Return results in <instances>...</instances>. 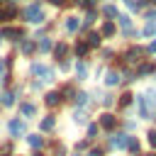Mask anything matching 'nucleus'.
Returning <instances> with one entry per match:
<instances>
[{
	"instance_id": "obj_1",
	"label": "nucleus",
	"mask_w": 156,
	"mask_h": 156,
	"mask_svg": "<svg viewBox=\"0 0 156 156\" xmlns=\"http://www.w3.org/2000/svg\"><path fill=\"white\" fill-rule=\"evenodd\" d=\"M24 20L32 22V24H39V22H44V10H41L37 2H32V5L24 10Z\"/></svg>"
},
{
	"instance_id": "obj_2",
	"label": "nucleus",
	"mask_w": 156,
	"mask_h": 156,
	"mask_svg": "<svg viewBox=\"0 0 156 156\" xmlns=\"http://www.w3.org/2000/svg\"><path fill=\"white\" fill-rule=\"evenodd\" d=\"M7 129H10V136L20 139V136L24 134V122H20L17 117H12V119H10V124H7Z\"/></svg>"
},
{
	"instance_id": "obj_3",
	"label": "nucleus",
	"mask_w": 156,
	"mask_h": 156,
	"mask_svg": "<svg viewBox=\"0 0 156 156\" xmlns=\"http://www.w3.org/2000/svg\"><path fill=\"white\" fill-rule=\"evenodd\" d=\"M34 76H44V80H54V71L49 68V66H44V63H34Z\"/></svg>"
},
{
	"instance_id": "obj_4",
	"label": "nucleus",
	"mask_w": 156,
	"mask_h": 156,
	"mask_svg": "<svg viewBox=\"0 0 156 156\" xmlns=\"http://www.w3.org/2000/svg\"><path fill=\"white\" fill-rule=\"evenodd\" d=\"M0 39H22V32L15 29V27H7V29L0 32Z\"/></svg>"
},
{
	"instance_id": "obj_5",
	"label": "nucleus",
	"mask_w": 156,
	"mask_h": 156,
	"mask_svg": "<svg viewBox=\"0 0 156 156\" xmlns=\"http://www.w3.org/2000/svg\"><path fill=\"white\" fill-rule=\"evenodd\" d=\"M100 124H102V129H115V124H117V119H115V115H110V112H105V115L100 117Z\"/></svg>"
},
{
	"instance_id": "obj_6",
	"label": "nucleus",
	"mask_w": 156,
	"mask_h": 156,
	"mask_svg": "<svg viewBox=\"0 0 156 156\" xmlns=\"http://www.w3.org/2000/svg\"><path fill=\"white\" fill-rule=\"evenodd\" d=\"M20 115H22V117H34V115H37V107H34L32 102H22V105H20Z\"/></svg>"
},
{
	"instance_id": "obj_7",
	"label": "nucleus",
	"mask_w": 156,
	"mask_h": 156,
	"mask_svg": "<svg viewBox=\"0 0 156 156\" xmlns=\"http://www.w3.org/2000/svg\"><path fill=\"white\" fill-rule=\"evenodd\" d=\"M127 141H129V136H127V134H117V136L112 139V146H115V149H124V146H127Z\"/></svg>"
},
{
	"instance_id": "obj_8",
	"label": "nucleus",
	"mask_w": 156,
	"mask_h": 156,
	"mask_svg": "<svg viewBox=\"0 0 156 156\" xmlns=\"http://www.w3.org/2000/svg\"><path fill=\"white\" fill-rule=\"evenodd\" d=\"M54 124H56V119H54V117L49 115V117H44V119H41L39 129H41V132H49V129H54Z\"/></svg>"
},
{
	"instance_id": "obj_9",
	"label": "nucleus",
	"mask_w": 156,
	"mask_h": 156,
	"mask_svg": "<svg viewBox=\"0 0 156 156\" xmlns=\"http://www.w3.org/2000/svg\"><path fill=\"white\" fill-rule=\"evenodd\" d=\"M78 27H80L78 17H66V29L68 32H78Z\"/></svg>"
},
{
	"instance_id": "obj_10",
	"label": "nucleus",
	"mask_w": 156,
	"mask_h": 156,
	"mask_svg": "<svg viewBox=\"0 0 156 156\" xmlns=\"http://www.w3.org/2000/svg\"><path fill=\"white\" fill-rule=\"evenodd\" d=\"M139 56H141V49H129V51H127V61H129V63H136Z\"/></svg>"
},
{
	"instance_id": "obj_11",
	"label": "nucleus",
	"mask_w": 156,
	"mask_h": 156,
	"mask_svg": "<svg viewBox=\"0 0 156 156\" xmlns=\"http://www.w3.org/2000/svg\"><path fill=\"white\" fill-rule=\"evenodd\" d=\"M58 102H61V95H58V93H49V95H46V105H49V107H56Z\"/></svg>"
},
{
	"instance_id": "obj_12",
	"label": "nucleus",
	"mask_w": 156,
	"mask_h": 156,
	"mask_svg": "<svg viewBox=\"0 0 156 156\" xmlns=\"http://www.w3.org/2000/svg\"><path fill=\"white\" fill-rule=\"evenodd\" d=\"M105 83H107V85H117V83H119V73H117V71H110L107 78H105Z\"/></svg>"
},
{
	"instance_id": "obj_13",
	"label": "nucleus",
	"mask_w": 156,
	"mask_h": 156,
	"mask_svg": "<svg viewBox=\"0 0 156 156\" xmlns=\"http://www.w3.org/2000/svg\"><path fill=\"white\" fill-rule=\"evenodd\" d=\"M27 141H29V144H32V146H34V149H39V146H41V144H44V136H39V134H32V136H29V139H27Z\"/></svg>"
},
{
	"instance_id": "obj_14",
	"label": "nucleus",
	"mask_w": 156,
	"mask_h": 156,
	"mask_svg": "<svg viewBox=\"0 0 156 156\" xmlns=\"http://www.w3.org/2000/svg\"><path fill=\"white\" fill-rule=\"evenodd\" d=\"M112 34H115V24L112 22H105L102 24V37H112Z\"/></svg>"
},
{
	"instance_id": "obj_15",
	"label": "nucleus",
	"mask_w": 156,
	"mask_h": 156,
	"mask_svg": "<svg viewBox=\"0 0 156 156\" xmlns=\"http://www.w3.org/2000/svg\"><path fill=\"white\" fill-rule=\"evenodd\" d=\"M88 49H90V46H88L85 41H78V44H76V54H78V56H85Z\"/></svg>"
},
{
	"instance_id": "obj_16",
	"label": "nucleus",
	"mask_w": 156,
	"mask_h": 156,
	"mask_svg": "<svg viewBox=\"0 0 156 156\" xmlns=\"http://www.w3.org/2000/svg\"><path fill=\"white\" fill-rule=\"evenodd\" d=\"M102 12H105L107 17H117V7H115V5H105V7H102Z\"/></svg>"
},
{
	"instance_id": "obj_17",
	"label": "nucleus",
	"mask_w": 156,
	"mask_h": 156,
	"mask_svg": "<svg viewBox=\"0 0 156 156\" xmlns=\"http://www.w3.org/2000/svg\"><path fill=\"white\" fill-rule=\"evenodd\" d=\"M32 51H34V41H29V39L22 41V54H32Z\"/></svg>"
},
{
	"instance_id": "obj_18",
	"label": "nucleus",
	"mask_w": 156,
	"mask_h": 156,
	"mask_svg": "<svg viewBox=\"0 0 156 156\" xmlns=\"http://www.w3.org/2000/svg\"><path fill=\"white\" fill-rule=\"evenodd\" d=\"M144 34H146V37H151V34H156V22H149V24L144 27Z\"/></svg>"
},
{
	"instance_id": "obj_19",
	"label": "nucleus",
	"mask_w": 156,
	"mask_h": 156,
	"mask_svg": "<svg viewBox=\"0 0 156 156\" xmlns=\"http://www.w3.org/2000/svg\"><path fill=\"white\" fill-rule=\"evenodd\" d=\"M100 44V34H90L88 37V46H98Z\"/></svg>"
},
{
	"instance_id": "obj_20",
	"label": "nucleus",
	"mask_w": 156,
	"mask_h": 156,
	"mask_svg": "<svg viewBox=\"0 0 156 156\" xmlns=\"http://www.w3.org/2000/svg\"><path fill=\"white\" fill-rule=\"evenodd\" d=\"M54 51H56V56H61V58H63V56H66V51H68V46H66V44H58Z\"/></svg>"
},
{
	"instance_id": "obj_21",
	"label": "nucleus",
	"mask_w": 156,
	"mask_h": 156,
	"mask_svg": "<svg viewBox=\"0 0 156 156\" xmlns=\"http://www.w3.org/2000/svg\"><path fill=\"white\" fill-rule=\"evenodd\" d=\"M85 73H88V68H85V63H78V66H76V76H80V78H85Z\"/></svg>"
},
{
	"instance_id": "obj_22",
	"label": "nucleus",
	"mask_w": 156,
	"mask_h": 156,
	"mask_svg": "<svg viewBox=\"0 0 156 156\" xmlns=\"http://www.w3.org/2000/svg\"><path fill=\"white\" fill-rule=\"evenodd\" d=\"M132 98H134V95H129V93H124V95H122V100H119V105H122V107H127V105L132 102Z\"/></svg>"
},
{
	"instance_id": "obj_23",
	"label": "nucleus",
	"mask_w": 156,
	"mask_h": 156,
	"mask_svg": "<svg viewBox=\"0 0 156 156\" xmlns=\"http://www.w3.org/2000/svg\"><path fill=\"white\" fill-rule=\"evenodd\" d=\"M127 146H129L132 151H139V141H136L134 136H129V141H127Z\"/></svg>"
},
{
	"instance_id": "obj_24",
	"label": "nucleus",
	"mask_w": 156,
	"mask_h": 156,
	"mask_svg": "<svg viewBox=\"0 0 156 156\" xmlns=\"http://www.w3.org/2000/svg\"><path fill=\"white\" fill-rule=\"evenodd\" d=\"M95 134H98V124H90L88 127V139H95Z\"/></svg>"
},
{
	"instance_id": "obj_25",
	"label": "nucleus",
	"mask_w": 156,
	"mask_h": 156,
	"mask_svg": "<svg viewBox=\"0 0 156 156\" xmlns=\"http://www.w3.org/2000/svg\"><path fill=\"white\" fill-rule=\"evenodd\" d=\"M39 49H41V51H49V49H51V41H49V39H41Z\"/></svg>"
},
{
	"instance_id": "obj_26",
	"label": "nucleus",
	"mask_w": 156,
	"mask_h": 156,
	"mask_svg": "<svg viewBox=\"0 0 156 156\" xmlns=\"http://www.w3.org/2000/svg\"><path fill=\"white\" fill-rule=\"evenodd\" d=\"M73 122L83 124V122H85V115H83V112H76V115H73Z\"/></svg>"
},
{
	"instance_id": "obj_27",
	"label": "nucleus",
	"mask_w": 156,
	"mask_h": 156,
	"mask_svg": "<svg viewBox=\"0 0 156 156\" xmlns=\"http://www.w3.org/2000/svg\"><path fill=\"white\" fill-rule=\"evenodd\" d=\"M146 136H149V144H151V146H156V129H151Z\"/></svg>"
},
{
	"instance_id": "obj_28",
	"label": "nucleus",
	"mask_w": 156,
	"mask_h": 156,
	"mask_svg": "<svg viewBox=\"0 0 156 156\" xmlns=\"http://www.w3.org/2000/svg\"><path fill=\"white\" fill-rule=\"evenodd\" d=\"M119 24H122V27H124V29H127V27H129V24H132V20H129V17H124V15H122V17H119Z\"/></svg>"
},
{
	"instance_id": "obj_29",
	"label": "nucleus",
	"mask_w": 156,
	"mask_h": 156,
	"mask_svg": "<svg viewBox=\"0 0 156 156\" xmlns=\"http://www.w3.org/2000/svg\"><path fill=\"white\" fill-rule=\"evenodd\" d=\"M2 105H12V95H10V93L2 95Z\"/></svg>"
},
{
	"instance_id": "obj_30",
	"label": "nucleus",
	"mask_w": 156,
	"mask_h": 156,
	"mask_svg": "<svg viewBox=\"0 0 156 156\" xmlns=\"http://www.w3.org/2000/svg\"><path fill=\"white\" fill-rule=\"evenodd\" d=\"M76 100H78V102H80V105H83V102H85V100H88V95H85V93H80V95H76Z\"/></svg>"
},
{
	"instance_id": "obj_31",
	"label": "nucleus",
	"mask_w": 156,
	"mask_h": 156,
	"mask_svg": "<svg viewBox=\"0 0 156 156\" xmlns=\"http://www.w3.org/2000/svg\"><path fill=\"white\" fill-rule=\"evenodd\" d=\"M149 54H156V39H154V41L149 44Z\"/></svg>"
},
{
	"instance_id": "obj_32",
	"label": "nucleus",
	"mask_w": 156,
	"mask_h": 156,
	"mask_svg": "<svg viewBox=\"0 0 156 156\" xmlns=\"http://www.w3.org/2000/svg\"><path fill=\"white\" fill-rule=\"evenodd\" d=\"M90 156H102V151H100V149H93V151H90Z\"/></svg>"
},
{
	"instance_id": "obj_33",
	"label": "nucleus",
	"mask_w": 156,
	"mask_h": 156,
	"mask_svg": "<svg viewBox=\"0 0 156 156\" xmlns=\"http://www.w3.org/2000/svg\"><path fill=\"white\" fill-rule=\"evenodd\" d=\"M51 2H54V5H63V0H51Z\"/></svg>"
},
{
	"instance_id": "obj_34",
	"label": "nucleus",
	"mask_w": 156,
	"mask_h": 156,
	"mask_svg": "<svg viewBox=\"0 0 156 156\" xmlns=\"http://www.w3.org/2000/svg\"><path fill=\"white\" fill-rule=\"evenodd\" d=\"M5 63H7V61H0V71H2V68H5Z\"/></svg>"
},
{
	"instance_id": "obj_35",
	"label": "nucleus",
	"mask_w": 156,
	"mask_h": 156,
	"mask_svg": "<svg viewBox=\"0 0 156 156\" xmlns=\"http://www.w3.org/2000/svg\"><path fill=\"white\" fill-rule=\"evenodd\" d=\"M146 156H156V154H146Z\"/></svg>"
},
{
	"instance_id": "obj_36",
	"label": "nucleus",
	"mask_w": 156,
	"mask_h": 156,
	"mask_svg": "<svg viewBox=\"0 0 156 156\" xmlns=\"http://www.w3.org/2000/svg\"><path fill=\"white\" fill-rule=\"evenodd\" d=\"M34 156H41V154H34Z\"/></svg>"
},
{
	"instance_id": "obj_37",
	"label": "nucleus",
	"mask_w": 156,
	"mask_h": 156,
	"mask_svg": "<svg viewBox=\"0 0 156 156\" xmlns=\"http://www.w3.org/2000/svg\"><path fill=\"white\" fill-rule=\"evenodd\" d=\"M0 20H2V12H0Z\"/></svg>"
}]
</instances>
